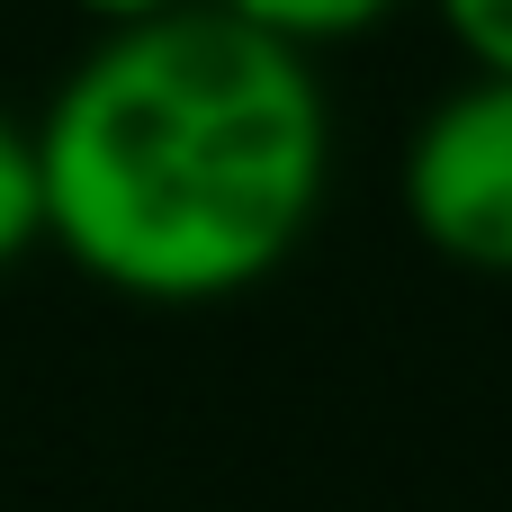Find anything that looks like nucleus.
<instances>
[{"mask_svg": "<svg viewBox=\"0 0 512 512\" xmlns=\"http://www.w3.org/2000/svg\"><path fill=\"white\" fill-rule=\"evenodd\" d=\"M45 243L144 306L261 288L324 216L333 99L306 45L189 0L99 27L36 117Z\"/></svg>", "mask_w": 512, "mask_h": 512, "instance_id": "obj_1", "label": "nucleus"}, {"mask_svg": "<svg viewBox=\"0 0 512 512\" xmlns=\"http://www.w3.org/2000/svg\"><path fill=\"white\" fill-rule=\"evenodd\" d=\"M396 198H405V225L441 261L512 279V72L459 81L414 126Z\"/></svg>", "mask_w": 512, "mask_h": 512, "instance_id": "obj_2", "label": "nucleus"}, {"mask_svg": "<svg viewBox=\"0 0 512 512\" xmlns=\"http://www.w3.org/2000/svg\"><path fill=\"white\" fill-rule=\"evenodd\" d=\"M216 9H234V18H252V27H270V36H288V45H342V36H369L378 18H396L405 0H216Z\"/></svg>", "mask_w": 512, "mask_h": 512, "instance_id": "obj_3", "label": "nucleus"}, {"mask_svg": "<svg viewBox=\"0 0 512 512\" xmlns=\"http://www.w3.org/2000/svg\"><path fill=\"white\" fill-rule=\"evenodd\" d=\"M45 243V180H36V126L0 108V270Z\"/></svg>", "mask_w": 512, "mask_h": 512, "instance_id": "obj_4", "label": "nucleus"}, {"mask_svg": "<svg viewBox=\"0 0 512 512\" xmlns=\"http://www.w3.org/2000/svg\"><path fill=\"white\" fill-rule=\"evenodd\" d=\"M423 9L468 54V72H512V0H423Z\"/></svg>", "mask_w": 512, "mask_h": 512, "instance_id": "obj_5", "label": "nucleus"}, {"mask_svg": "<svg viewBox=\"0 0 512 512\" xmlns=\"http://www.w3.org/2000/svg\"><path fill=\"white\" fill-rule=\"evenodd\" d=\"M81 18H99V27H144V18H162V9H189V0H72Z\"/></svg>", "mask_w": 512, "mask_h": 512, "instance_id": "obj_6", "label": "nucleus"}]
</instances>
